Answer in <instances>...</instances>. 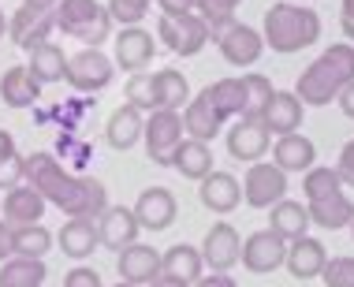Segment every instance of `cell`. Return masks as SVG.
<instances>
[{
    "label": "cell",
    "instance_id": "obj_1",
    "mask_svg": "<svg viewBox=\"0 0 354 287\" xmlns=\"http://www.w3.org/2000/svg\"><path fill=\"white\" fill-rule=\"evenodd\" d=\"M23 183H30L64 216L97 220L109 209V190H104L101 179L71 176L53 153H30V157H23Z\"/></svg>",
    "mask_w": 354,
    "mask_h": 287
},
{
    "label": "cell",
    "instance_id": "obj_2",
    "mask_svg": "<svg viewBox=\"0 0 354 287\" xmlns=\"http://www.w3.org/2000/svg\"><path fill=\"white\" fill-rule=\"evenodd\" d=\"M347 82H354V45L339 41V45H328V49L299 75L295 98H299L306 109H324V104H332L339 98V90Z\"/></svg>",
    "mask_w": 354,
    "mask_h": 287
},
{
    "label": "cell",
    "instance_id": "obj_3",
    "mask_svg": "<svg viewBox=\"0 0 354 287\" xmlns=\"http://www.w3.org/2000/svg\"><path fill=\"white\" fill-rule=\"evenodd\" d=\"M261 37H265V49H272L280 56L302 53L321 37V15L306 4H287V0H280V4H272L265 12Z\"/></svg>",
    "mask_w": 354,
    "mask_h": 287
},
{
    "label": "cell",
    "instance_id": "obj_4",
    "mask_svg": "<svg viewBox=\"0 0 354 287\" xmlns=\"http://www.w3.org/2000/svg\"><path fill=\"white\" fill-rule=\"evenodd\" d=\"M53 19H56V30L86 41V49H101L109 41L112 26H116L101 0H56Z\"/></svg>",
    "mask_w": 354,
    "mask_h": 287
},
{
    "label": "cell",
    "instance_id": "obj_5",
    "mask_svg": "<svg viewBox=\"0 0 354 287\" xmlns=\"http://www.w3.org/2000/svg\"><path fill=\"white\" fill-rule=\"evenodd\" d=\"M183 112L171 109H153L146 116V127H142V142H146V157L157 168H171V153L183 142Z\"/></svg>",
    "mask_w": 354,
    "mask_h": 287
},
{
    "label": "cell",
    "instance_id": "obj_6",
    "mask_svg": "<svg viewBox=\"0 0 354 287\" xmlns=\"http://www.w3.org/2000/svg\"><path fill=\"white\" fill-rule=\"evenodd\" d=\"M157 41L168 45L176 56H198L209 41V26L198 12H187V15H160L157 19Z\"/></svg>",
    "mask_w": 354,
    "mask_h": 287
},
{
    "label": "cell",
    "instance_id": "obj_7",
    "mask_svg": "<svg viewBox=\"0 0 354 287\" xmlns=\"http://www.w3.org/2000/svg\"><path fill=\"white\" fill-rule=\"evenodd\" d=\"M280 198H287V172L269 160H254L243 179V202L250 209H272Z\"/></svg>",
    "mask_w": 354,
    "mask_h": 287
},
{
    "label": "cell",
    "instance_id": "obj_8",
    "mask_svg": "<svg viewBox=\"0 0 354 287\" xmlns=\"http://www.w3.org/2000/svg\"><path fill=\"white\" fill-rule=\"evenodd\" d=\"M112 75H116V64H112L101 49H82V53L68 56L64 79H68V86L79 93H97L112 82Z\"/></svg>",
    "mask_w": 354,
    "mask_h": 287
},
{
    "label": "cell",
    "instance_id": "obj_9",
    "mask_svg": "<svg viewBox=\"0 0 354 287\" xmlns=\"http://www.w3.org/2000/svg\"><path fill=\"white\" fill-rule=\"evenodd\" d=\"M283 257H287V239H280L272 228H261V232L246 235L243 250H239V261H243L246 272L265 276L272 269H283Z\"/></svg>",
    "mask_w": 354,
    "mask_h": 287
},
{
    "label": "cell",
    "instance_id": "obj_10",
    "mask_svg": "<svg viewBox=\"0 0 354 287\" xmlns=\"http://www.w3.org/2000/svg\"><path fill=\"white\" fill-rule=\"evenodd\" d=\"M56 30V19H53V8H34V4H23L19 12L8 19V37H12L15 49L30 53L34 45L49 41V34Z\"/></svg>",
    "mask_w": 354,
    "mask_h": 287
},
{
    "label": "cell",
    "instance_id": "obj_11",
    "mask_svg": "<svg viewBox=\"0 0 354 287\" xmlns=\"http://www.w3.org/2000/svg\"><path fill=\"white\" fill-rule=\"evenodd\" d=\"M216 49L224 56V64H232V68H254L265 53V37H261V30H254V26H246L235 19V23L216 37Z\"/></svg>",
    "mask_w": 354,
    "mask_h": 287
},
{
    "label": "cell",
    "instance_id": "obj_12",
    "mask_svg": "<svg viewBox=\"0 0 354 287\" xmlns=\"http://www.w3.org/2000/svg\"><path fill=\"white\" fill-rule=\"evenodd\" d=\"M131 209L138 216V228H146V232H168L179 216V202L168 187H146Z\"/></svg>",
    "mask_w": 354,
    "mask_h": 287
},
{
    "label": "cell",
    "instance_id": "obj_13",
    "mask_svg": "<svg viewBox=\"0 0 354 287\" xmlns=\"http://www.w3.org/2000/svg\"><path fill=\"white\" fill-rule=\"evenodd\" d=\"M202 261H205V269H213V272H227V269H235L239 265V250H243V239H239V232L232 224H213L205 232L202 239Z\"/></svg>",
    "mask_w": 354,
    "mask_h": 287
},
{
    "label": "cell",
    "instance_id": "obj_14",
    "mask_svg": "<svg viewBox=\"0 0 354 287\" xmlns=\"http://www.w3.org/2000/svg\"><path fill=\"white\" fill-rule=\"evenodd\" d=\"M269 149H272V135L265 131L261 120H239L227 131V153H232V160H239V165H254Z\"/></svg>",
    "mask_w": 354,
    "mask_h": 287
},
{
    "label": "cell",
    "instance_id": "obj_15",
    "mask_svg": "<svg viewBox=\"0 0 354 287\" xmlns=\"http://www.w3.org/2000/svg\"><path fill=\"white\" fill-rule=\"evenodd\" d=\"M157 56V37H153L149 30H142V26H123V30L116 34V68L123 71H146L149 60Z\"/></svg>",
    "mask_w": 354,
    "mask_h": 287
},
{
    "label": "cell",
    "instance_id": "obj_16",
    "mask_svg": "<svg viewBox=\"0 0 354 287\" xmlns=\"http://www.w3.org/2000/svg\"><path fill=\"white\" fill-rule=\"evenodd\" d=\"M138 216H135V209H127V205H109L104 213L97 216V243L101 246H109V250H123V246H131V243H138Z\"/></svg>",
    "mask_w": 354,
    "mask_h": 287
},
{
    "label": "cell",
    "instance_id": "obj_17",
    "mask_svg": "<svg viewBox=\"0 0 354 287\" xmlns=\"http://www.w3.org/2000/svg\"><path fill=\"white\" fill-rule=\"evenodd\" d=\"M116 272H120V280H127L135 287H146L160 276V250H153V246H146V243L123 246V250L116 254Z\"/></svg>",
    "mask_w": 354,
    "mask_h": 287
},
{
    "label": "cell",
    "instance_id": "obj_18",
    "mask_svg": "<svg viewBox=\"0 0 354 287\" xmlns=\"http://www.w3.org/2000/svg\"><path fill=\"white\" fill-rule=\"evenodd\" d=\"M302 116H306V104L295 98V90H272V98L261 112V123L269 135L280 138V135H295L302 127Z\"/></svg>",
    "mask_w": 354,
    "mask_h": 287
},
{
    "label": "cell",
    "instance_id": "obj_19",
    "mask_svg": "<svg viewBox=\"0 0 354 287\" xmlns=\"http://www.w3.org/2000/svg\"><path fill=\"white\" fill-rule=\"evenodd\" d=\"M198 198H202V205L205 209H213V213H235L239 202H243V183L232 176V172H209L205 179H198Z\"/></svg>",
    "mask_w": 354,
    "mask_h": 287
},
{
    "label": "cell",
    "instance_id": "obj_20",
    "mask_svg": "<svg viewBox=\"0 0 354 287\" xmlns=\"http://www.w3.org/2000/svg\"><path fill=\"white\" fill-rule=\"evenodd\" d=\"M324 261H328V250H324L321 239H291L287 243V257H283V269L295 276V280H317Z\"/></svg>",
    "mask_w": 354,
    "mask_h": 287
},
{
    "label": "cell",
    "instance_id": "obj_21",
    "mask_svg": "<svg viewBox=\"0 0 354 287\" xmlns=\"http://www.w3.org/2000/svg\"><path fill=\"white\" fill-rule=\"evenodd\" d=\"M45 209H49V202H45L30 183H19L12 190H4V213H0V220H8L12 228L37 224V220L45 216Z\"/></svg>",
    "mask_w": 354,
    "mask_h": 287
},
{
    "label": "cell",
    "instance_id": "obj_22",
    "mask_svg": "<svg viewBox=\"0 0 354 287\" xmlns=\"http://www.w3.org/2000/svg\"><path fill=\"white\" fill-rule=\"evenodd\" d=\"M142 127H146V112H138L135 104L123 101L116 112L109 116V123H104V142H109L112 149H135L142 142Z\"/></svg>",
    "mask_w": 354,
    "mask_h": 287
},
{
    "label": "cell",
    "instance_id": "obj_23",
    "mask_svg": "<svg viewBox=\"0 0 354 287\" xmlns=\"http://www.w3.org/2000/svg\"><path fill=\"white\" fill-rule=\"evenodd\" d=\"M56 246L64 250V257L71 261H86L93 250H97V220H82V216H68V224L56 235Z\"/></svg>",
    "mask_w": 354,
    "mask_h": 287
},
{
    "label": "cell",
    "instance_id": "obj_24",
    "mask_svg": "<svg viewBox=\"0 0 354 287\" xmlns=\"http://www.w3.org/2000/svg\"><path fill=\"white\" fill-rule=\"evenodd\" d=\"M202 272H205L202 250L190 246V243H176V246H168V250L160 254V276H168V280H179V284L190 287Z\"/></svg>",
    "mask_w": 354,
    "mask_h": 287
},
{
    "label": "cell",
    "instance_id": "obj_25",
    "mask_svg": "<svg viewBox=\"0 0 354 287\" xmlns=\"http://www.w3.org/2000/svg\"><path fill=\"white\" fill-rule=\"evenodd\" d=\"M37 98H41V82L26 71V64H15V68H8L0 75V101H4L8 109H15V112L30 109Z\"/></svg>",
    "mask_w": 354,
    "mask_h": 287
},
{
    "label": "cell",
    "instance_id": "obj_26",
    "mask_svg": "<svg viewBox=\"0 0 354 287\" xmlns=\"http://www.w3.org/2000/svg\"><path fill=\"white\" fill-rule=\"evenodd\" d=\"M313 160H317V146H313L306 135H299V131H295V135H280V138H276L272 165L283 168L287 176H291V172H310Z\"/></svg>",
    "mask_w": 354,
    "mask_h": 287
},
{
    "label": "cell",
    "instance_id": "obj_27",
    "mask_svg": "<svg viewBox=\"0 0 354 287\" xmlns=\"http://www.w3.org/2000/svg\"><path fill=\"white\" fill-rule=\"evenodd\" d=\"M306 213H310V224L324 228V232H339V228H351L354 220V202L343 190L328 198H317V202H306Z\"/></svg>",
    "mask_w": 354,
    "mask_h": 287
},
{
    "label": "cell",
    "instance_id": "obj_28",
    "mask_svg": "<svg viewBox=\"0 0 354 287\" xmlns=\"http://www.w3.org/2000/svg\"><path fill=\"white\" fill-rule=\"evenodd\" d=\"M205 101L213 104V112L220 120H235L246 112V82L243 79H216L205 86Z\"/></svg>",
    "mask_w": 354,
    "mask_h": 287
},
{
    "label": "cell",
    "instance_id": "obj_29",
    "mask_svg": "<svg viewBox=\"0 0 354 287\" xmlns=\"http://www.w3.org/2000/svg\"><path fill=\"white\" fill-rule=\"evenodd\" d=\"M220 127H224V120L213 112V104L205 101V93H198V98H190L183 104V135L187 138H198V142H213L220 135Z\"/></svg>",
    "mask_w": 354,
    "mask_h": 287
},
{
    "label": "cell",
    "instance_id": "obj_30",
    "mask_svg": "<svg viewBox=\"0 0 354 287\" xmlns=\"http://www.w3.org/2000/svg\"><path fill=\"white\" fill-rule=\"evenodd\" d=\"M26 71H30L41 86H53V82L64 79V71H68V56H64L60 45L41 41V45H34V49L26 53Z\"/></svg>",
    "mask_w": 354,
    "mask_h": 287
},
{
    "label": "cell",
    "instance_id": "obj_31",
    "mask_svg": "<svg viewBox=\"0 0 354 287\" xmlns=\"http://www.w3.org/2000/svg\"><path fill=\"white\" fill-rule=\"evenodd\" d=\"M171 168L183 179H205L213 172V149H209V142L183 138L176 146V153H171Z\"/></svg>",
    "mask_w": 354,
    "mask_h": 287
},
{
    "label": "cell",
    "instance_id": "obj_32",
    "mask_svg": "<svg viewBox=\"0 0 354 287\" xmlns=\"http://www.w3.org/2000/svg\"><path fill=\"white\" fill-rule=\"evenodd\" d=\"M187 101H190V82H187L183 71H176V68L153 71V104H157V109L179 112Z\"/></svg>",
    "mask_w": 354,
    "mask_h": 287
},
{
    "label": "cell",
    "instance_id": "obj_33",
    "mask_svg": "<svg viewBox=\"0 0 354 287\" xmlns=\"http://www.w3.org/2000/svg\"><path fill=\"white\" fill-rule=\"evenodd\" d=\"M269 228L280 239H302L306 232H310V213H306L302 202H291V198H280L272 209H269Z\"/></svg>",
    "mask_w": 354,
    "mask_h": 287
},
{
    "label": "cell",
    "instance_id": "obj_34",
    "mask_svg": "<svg viewBox=\"0 0 354 287\" xmlns=\"http://www.w3.org/2000/svg\"><path fill=\"white\" fill-rule=\"evenodd\" d=\"M49 269L41 257H8L0 261V287H41Z\"/></svg>",
    "mask_w": 354,
    "mask_h": 287
},
{
    "label": "cell",
    "instance_id": "obj_35",
    "mask_svg": "<svg viewBox=\"0 0 354 287\" xmlns=\"http://www.w3.org/2000/svg\"><path fill=\"white\" fill-rule=\"evenodd\" d=\"M56 235L37 220V224H23V228H12V254L15 257H45L53 250Z\"/></svg>",
    "mask_w": 354,
    "mask_h": 287
},
{
    "label": "cell",
    "instance_id": "obj_36",
    "mask_svg": "<svg viewBox=\"0 0 354 287\" xmlns=\"http://www.w3.org/2000/svg\"><path fill=\"white\" fill-rule=\"evenodd\" d=\"M243 82H246V112H243V120H261V112H265V104H269L272 98V79L269 75H243Z\"/></svg>",
    "mask_w": 354,
    "mask_h": 287
},
{
    "label": "cell",
    "instance_id": "obj_37",
    "mask_svg": "<svg viewBox=\"0 0 354 287\" xmlns=\"http://www.w3.org/2000/svg\"><path fill=\"white\" fill-rule=\"evenodd\" d=\"M302 190H306V202H317V198H328V194H336V190H343V179H339L336 168H317L313 165L302 179Z\"/></svg>",
    "mask_w": 354,
    "mask_h": 287
},
{
    "label": "cell",
    "instance_id": "obj_38",
    "mask_svg": "<svg viewBox=\"0 0 354 287\" xmlns=\"http://www.w3.org/2000/svg\"><path fill=\"white\" fill-rule=\"evenodd\" d=\"M109 19L120 26H142V19L149 15L153 0H109Z\"/></svg>",
    "mask_w": 354,
    "mask_h": 287
},
{
    "label": "cell",
    "instance_id": "obj_39",
    "mask_svg": "<svg viewBox=\"0 0 354 287\" xmlns=\"http://www.w3.org/2000/svg\"><path fill=\"white\" fill-rule=\"evenodd\" d=\"M321 280H324V287H354V257L351 254L328 257L321 269Z\"/></svg>",
    "mask_w": 354,
    "mask_h": 287
},
{
    "label": "cell",
    "instance_id": "obj_40",
    "mask_svg": "<svg viewBox=\"0 0 354 287\" xmlns=\"http://www.w3.org/2000/svg\"><path fill=\"white\" fill-rule=\"evenodd\" d=\"M127 104H135L138 112H153L157 104H153V75H146V71H135L127 79Z\"/></svg>",
    "mask_w": 354,
    "mask_h": 287
},
{
    "label": "cell",
    "instance_id": "obj_41",
    "mask_svg": "<svg viewBox=\"0 0 354 287\" xmlns=\"http://www.w3.org/2000/svg\"><path fill=\"white\" fill-rule=\"evenodd\" d=\"M23 183V153H12V157L0 160V190H12Z\"/></svg>",
    "mask_w": 354,
    "mask_h": 287
},
{
    "label": "cell",
    "instance_id": "obj_42",
    "mask_svg": "<svg viewBox=\"0 0 354 287\" xmlns=\"http://www.w3.org/2000/svg\"><path fill=\"white\" fill-rule=\"evenodd\" d=\"M64 287H104V284H101L97 269H86V265H79V269H68Z\"/></svg>",
    "mask_w": 354,
    "mask_h": 287
},
{
    "label": "cell",
    "instance_id": "obj_43",
    "mask_svg": "<svg viewBox=\"0 0 354 287\" xmlns=\"http://www.w3.org/2000/svg\"><path fill=\"white\" fill-rule=\"evenodd\" d=\"M336 172H339L343 187H354V138L339 149V165H336Z\"/></svg>",
    "mask_w": 354,
    "mask_h": 287
},
{
    "label": "cell",
    "instance_id": "obj_44",
    "mask_svg": "<svg viewBox=\"0 0 354 287\" xmlns=\"http://www.w3.org/2000/svg\"><path fill=\"white\" fill-rule=\"evenodd\" d=\"M202 0H157L160 15H187V12H198Z\"/></svg>",
    "mask_w": 354,
    "mask_h": 287
},
{
    "label": "cell",
    "instance_id": "obj_45",
    "mask_svg": "<svg viewBox=\"0 0 354 287\" xmlns=\"http://www.w3.org/2000/svg\"><path fill=\"white\" fill-rule=\"evenodd\" d=\"M190 287H239V284L232 280V272H202Z\"/></svg>",
    "mask_w": 354,
    "mask_h": 287
},
{
    "label": "cell",
    "instance_id": "obj_46",
    "mask_svg": "<svg viewBox=\"0 0 354 287\" xmlns=\"http://www.w3.org/2000/svg\"><path fill=\"white\" fill-rule=\"evenodd\" d=\"M339 26H343V34L354 41V0H343V8H339Z\"/></svg>",
    "mask_w": 354,
    "mask_h": 287
},
{
    "label": "cell",
    "instance_id": "obj_47",
    "mask_svg": "<svg viewBox=\"0 0 354 287\" xmlns=\"http://www.w3.org/2000/svg\"><path fill=\"white\" fill-rule=\"evenodd\" d=\"M339 109H343V116H347V120H354V82H347V86H343V90H339Z\"/></svg>",
    "mask_w": 354,
    "mask_h": 287
},
{
    "label": "cell",
    "instance_id": "obj_48",
    "mask_svg": "<svg viewBox=\"0 0 354 287\" xmlns=\"http://www.w3.org/2000/svg\"><path fill=\"white\" fill-rule=\"evenodd\" d=\"M8 257H12V224L0 220V261H8Z\"/></svg>",
    "mask_w": 354,
    "mask_h": 287
},
{
    "label": "cell",
    "instance_id": "obj_49",
    "mask_svg": "<svg viewBox=\"0 0 354 287\" xmlns=\"http://www.w3.org/2000/svg\"><path fill=\"white\" fill-rule=\"evenodd\" d=\"M12 153H15V138H12V131H4V127H0V160H4V157H12Z\"/></svg>",
    "mask_w": 354,
    "mask_h": 287
},
{
    "label": "cell",
    "instance_id": "obj_50",
    "mask_svg": "<svg viewBox=\"0 0 354 287\" xmlns=\"http://www.w3.org/2000/svg\"><path fill=\"white\" fill-rule=\"evenodd\" d=\"M146 287H187V284H179V280H168V276H157L153 284H146Z\"/></svg>",
    "mask_w": 354,
    "mask_h": 287
},
{
    "label": "cell",
    "instance_id": "obj_51",
    "mask_svg": "<svg viewBox=\"0 0 354 287\" xmlns=\"http://www.w3.org/2000/svg\"><path fill=\"white\" fill-rule=\"evenodd\" d=\"M23 4H34V8H56V0H23Z\"/></svg>",
    "mask_w": 354,
    "mask_h": 287
},
{
    "label": "cell",
    "instance_id": "obj_52",
    "mask_svg": "<svg viewBox=\"0 0 354 287\" xmlns=\"http://www.w3.org/2000/svg\"><path fill=\"white\" fill-rule=\"evenodd\" d=\"M8 34V19H4V12H0V37Z\"/></svg>",
    "mask_w": 354,
    "mask_h": 287
},
{
    "label": "cell",
    "instance_id": "obj_53",
    "mask_svg": "<svg viewBox=\"0 0 354 287\" xmlns=\"http://www.w3.org/2000/svg\"><path fill=\"white\" fill-rule=\"evenodd\" d=\"M112 287H135V284H127V280H120V284H112Z\"/></svg>",
    "mask_w": 354,
    "mask_h": 287
},
{
    "label": "cell",
    "instance_id": "obj_54",
    "mask_svg": "<svg viewBox=\"0 0 354 287\" xmlns=\"http://www.w3.org/2000/svg\"><path fill=\"white\" fill-rule=\"evenodd\" d=\"M351 235H354V220H351Z\"/></svg>",
    "mask_w": 354,
    "mask_h": 287
},
{
    "label": "cell",
    "instance_id": "obj_55",
    "mask_svg": "<svg viewBox=\"0 0 354 287\" xmlns=\"http://www.w3.org/2000/svg\"><path fill=\"white\" fill-rule=\"evenodd\" d=\"M287 4H299V0H287Z\"/></svg>",
    "mask_w": 354,
    "mask_h": 287
}]
</instances>
